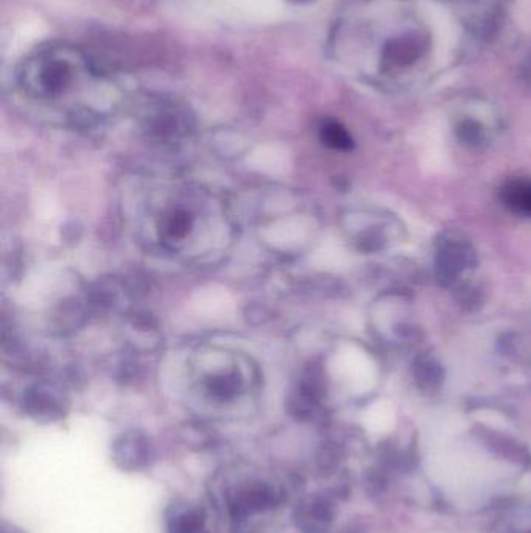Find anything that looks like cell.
I'll use <instances>...</instances> for the list:
<instances>
[{
	"instance_id": "1",
	"label": "cell",
	"mask_w": 531,
	"mask_h": 533,
	"mask_svg": "<svg viewBox=\"0 0 531 533\" xmlns=\"http://www.w3.org/2000/svg\"><path fill=\"white\" fill-rule=\"evenodd\" d=\"M21 88L39 99H58L75 86L105 80L89 57L67 46H50L32 53L18 72Z\"/></svg>"
},
{
	"instance_id": "2",
	"label": "cell",
	"mask_w": 531,
	"mask_h": 533,
	"mask_svg": "<svg viewBox=\"0 0 531 533\" xmlns=\"http://www.w3.org/2000/svg\"><path fill=\"white\" fill-rule=\"evenodd\" d=\"M474 251L465 241L457 237L441 242L437 258V273L444 286H451L469 267L474 265Z\"/></svg>"
},
{
	"instance_id": "3",
	"label": "cell",
	"mask_w": 531,
	"mask_h": 533,
	"mask_svg": "<svg viewBox=\"0 0 531 533\" xmlns=\"http://www.w3.org/2000/svg\"><path fill=\"white\" fill-rule=\"evenodd\" d=\"M502 202L519 216L531 217V180L510 181L502 189Z\"/></svg>"
},
{
	"instance_id": "4",
	"label": "cell",
	"mask_w": 531,
	"mask_h": 533,
	"mask_svg": "<svg viewBox=\"0 0 531 533\" xmlns=\"http://www.w3.org/2000/svg\"><path fill=\"white\" fill-rule=\"evenodd\" d=\"M320 136L324 144L338 152H349L354 147V141L348 130L340 122L332 121V119L321 124Z\"/></svg>"
},
{
	"instance_id": "5",
	"label": "cell",
	"mask_w": 531,
	"mask_h": 533,
	"mask_svg": "<svg viewBox=\"0 0 531 533\" xmlns=\"http://www.w3.org/2000/svg\"><path fill=\"white\" fill-rule=\"evenodd\" d=\"M192 225H194V220H192L189 212L175 209V211L167 214L162 226H164L167 236L173 237V239H183L192 230Z\"/></svg>"
},
{
	"instance_id": "6",
	"label": "cell",
	"mask_w": 531,
	"mask_h": 533,
	"mask_svg": "<svg viewBox=\"0 0 531 533\" xmlns=\"http://www.w3.org/2000/svg\"><path fill=\"white\" fill-rule=\"evenodd\" d=\"M415 373L418 381L422 385H427V387L438 385L441 379H443V370H441L440 365L433 361V359H429V357H421L416 362Z\"/></svg>"
},
{
	"instance_id": "7",
	"label": "cell",
	"mask_w": 531,
	"mask_h": 533,
	"mask_svg": "<svg viewBox=\"0 0 531 533\" xmlns=\"http://www.w3.org/2000/svg\"><path fill=\"white\" fill-rule=\"evenodd\" d=\"M239 384L240 381L236 373H231V375L214 376L209 381L208 387L212 395L220 396V398H229V396H233L237 392Z\"/></svg>"
},
{
	"instance_id": "8",
	"label": "cell",
	"mask_w": 531,
	"mask_h": 533,
	"mask_svg": "<svg viewBox=\"0 0 531 533\" xmlns=\"http://www.w3.org/2000/svg\"><path fill=\"white\" fill-rule=\"evenodd\" d=\"M460 136L468 142H475L479 139L480 131L479 127L474 124H465L460 128Z\"/></svg>"
},
{
	"instance_id": "9",
	"label": "cell",
	"mask_w": 531,
	"mask_h": 533,
	"mask_svg": "<svg viewBox=\"0 0 531 533\" xmlns=\"http://www.w3.org/2000/svg\"><path fill=\"white\" fill-rule=\"evenodd\" d=\"M287 2H290V4H296V5H306V4H310V2H315V0H287Z\"/></svg>"
}]
</instances>
